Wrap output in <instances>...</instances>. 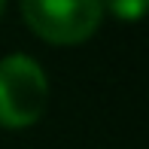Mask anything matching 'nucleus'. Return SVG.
I'll list each match as a JSON object with an SVG mask.
<instances>
[{
	"mask_svg": "<svg viewBox=\"0 0 149 149\" xmlns=\"http://www.w3.org/2000/svg\"><path fill=\"white\" fill-rule=\"evenodd\" d=\"M22 15L40 40L76 46L97 31L104 0H22Z\"/></svg>",
	"mask_w": 149,
	"mask_h": 149,
	"instance_id": "nucleus-2",
	"label": "nucleus"
},
{
	"mask_svg": "<svg viewBox=\"0 0 149 149\" xmlns=\"http://www.w3.org/2000/svg\"><path fill=\"white\" fill-rule=\"evenodd\" d=\"M104 6H110L113 15L125 18V22H134L146 12V0H104Z\"/></svg>",
	"mask_w": 149,
	"mask_h": 149,
	"instance_id": "nucleus-3",
	"label": "nucleus"
},
{
	"mask_svg": "<svg viewBox=\"0 0 149 149\" xmlns=\"http://www.w3.org/2000/svg\"><path fill=\"white\" fill-rule=\"evenodd\" d=\"M3 6H6V0H0V15H3Z\"/></svg>",
	"mask_w": 149,
	"mask_h": 149,
	"instance_id": "nucleus-4",
	"label": "nucleus"
},
{
	"mask_svg": "<svg viewBox=\"0 0 149 149\" xmlns=\"http://www.w3.org/2000/svg\"><path fill=\"white\" fill-rule=\"evenodd\" d=\"M49 79L43 67L28 55H9L0 61V125L28 128L46 113Z\"/></svg>",
	"mask_w": 149,
	"mask_h": 149,
	"instance_id": "nucleus-1",
	"label": "nucleus"
}]
</instances>
